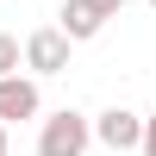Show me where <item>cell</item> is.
<instances>
[{
	"mask_svg": "<svg viewBox=\"0 0 156 156\" xmlns=\"http://www.w3.org/2000/svg\"><path fill=\"white\" fill-rule=\"evenodd\" d=\"M87 144H94V119L75 112V106L50 112L37 125V156H87Z\"/></svg>",
	"mask_w": 156,
	"mask_h": 156,
	"instance_id": "6da1fadb",
	"label": "cell"
},
{
	"mask_svg": "<svg viewBox=\"0 0 156 156\" xmlns=\"http://www.w3.org/2000/svg\"><path fill=\"white\" fill-rule=\"evenodd\" d=\"M125 0H62V31H69V44H87V37H100L112 19H119Z\"/></svg>",
	"mask_w": 156,
	"mask_h": 156,
	"instance_id": "7a4b0ae2",
	"label": "cell"
},
{
	"mask_svg": "<svg viewBox=\"0 0 156 156\" xmlns=\"http://www.w3.org/2000/svg\"><path fill=\"white\" fill-rule=\"evenodd\" d=\"M69 31H62V25H37L31 37H25V69L31 75H62L69 69Z\"/></svg>",
	"mask_w": 156,
	"mask_h": 156,
	"instance_id": "3957f363",
	"label": "cell"
},
{
	"mask_svg": "<svg viewBox=\"0 0 156 156\" xmlns=\"http://www.w3.org/2000/svg\"><path fill=\"white\" fill-rule=\"evenodd\" d=\"M94 144H106V150H144V112H131V106H106L94 119Z\"/></svg>",
	"mask_w": 156,
	"mask_h": 156,
	"instance_id": "277c9868",
	"label": "cell"
},
{
	"mask_svg": "<svg viewBox=\"0 0 156 156\" xmlns=\"http://www.w3.org/2000/svg\"><path fill=\"white\" fill-rule=\"evenodd\" d=\"M44 94H37V75H0V125H19V119H37Z\"/></svg>",
	"mask_w": 156,
	"mask_h": 156,
	"instance_id": "5b68a950",
	"label": "cell"
},
{
	"mask_svg": "<svg viewBox=\"0 0 156 156\" xmlns=\"http://www.w3.org/2000/svg\"><path fill=\"white\" fill-rule=\"evenodd\" d=\"M19 69H25V44L12 31H0V75H19Z\"/></svg>",
	"mask_w": 156,
	"mask_h": 156,
	"instance_id": "8992f818",
	"label": "cell"
},
{
	"mask_svg": "<svg viewBox=\"0 0 156 156\" xmlns=\"http://www.w3.org/2000/svg\"><path fill=\"white\" fill-rule=\"evenodd\" d=\"M144 156H156V112L144 119Z\"/></svg>",
	"mask_w": 156,
	"mask_h": 156,
	"instance_id": "52a82bcc",
	"label": "cell"
},
{
	"mask_svg": "<svg viewBox=\"0 0 156 156\" xmlns=\"http://www.w3.org/2000/svg\"><path fill=\"white\" fill-rule=\"evenodd\" d=\"M0 150H6V125H0Z\"/></svg>",
	"mask_w": 156,
	"mask_h": 156,
	"instance_id": "ba28073f",
	"label": "cell"
},
{
	"mask_svg": "<svg viewBox=\"0 0 156 156\" xmlns=\"http://www.w3.org/2000/svg\"><path fill=\"white\" fill-rule=\"evenodd\" d=\"M150 12H156V0H150Z\"/></svg>",
	"mask_w": 156,
	"mask_h": 156,
	"instance_id": "9c48e42d",
	"label": "cell"
},
{
	"mask_svg": "<svg viewBox=\"0 0 156 156\" xmlns=\"http://www.w3.org/2000/svg\"><path fill=\"white\" fill-rule=\"evenodd\" d=\"M0 156H6V150H0Z\"/></svg>",
	"mask_w": 156,
	"mask_h": 156,
	"instance_id": "30bf717a",
	"label": "cell"
}]
</instances>
